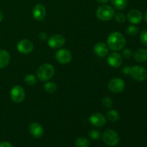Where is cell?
<instances>
[{"instance_id":"cell-9","label":"cell","mask_w":147,"mask_h":147,"mask_svg":"<svg viewBox=\"0 0 147 147\" xmlns=\"http://www.w3.org/2000/svg\"><path fill=\"white\" fill-rule=\"evenodd\" d=\"M17 50L22 54H28L31 53L34 48V45L30 40H22L17 43Z\"/></svg>"},{"instance_id":"cell-13","label":"cell","mask_w":147,"mask_h":147,"mask_svg":"<svg viewBox=\"0 0 147 147\" xmlns=\"http://www.w3.org/2000/svg\"><path fill=\"white\" fill-rule=\"evenodd\" d=\"M108 63L111 67H119L123 63V58L118 53H112L108 57Z\"/></svg>"},{"instance_id":"cell-34","label":"cell","mask_w":147,"mask_h":147,"mask_svg":"<svg viewBox=\"0 0 147 147\" xmlns=\"http://www.w3.org/2000/svg\"><path fill=\"white\" fill-rule=\"evenodd\" d=\"M2 19H3V13H2V11L0 10V22H1Z\"/></svg>"},{"instance_id":"cell-16","label":"cell","mask_w":147,"mask_h":147,"mask_svg":"<svg viewBox=\"0 0 147 147\" xmlns=\"http://www.w3.org/2000/svg\"><path fill=\"white\" fill-rule=\"evenodd\" d=\"M94 53L98 57H104L109 53L107 45L103 42H98L94 46Z\"/></svg>"},{"instance_id":"cell-11","label":"cell","mask_w":147,"mask_h":147,"mask_svg":"<svg viewBox=\"0 0 147 147\" xmlns=\"http://www.w3.org/2000/svg\"><path fill=\"white\" fill-rule=\"evenodd\" d=\"M90 122L96 127H103L106 125V119L102 113H94L90 116Z\"/></svg>"},{"instance_id":"cell-6","label":"cell","mask_w":147,"mask_h":147,"mask_svg":"<svg viewBox=\"0 0 147 147\" xmlns=\"http://www.w3.org/2000/svg\"><path fill=\"white\" fill-rule=\"evenodd\" d=\"M10 97L14 103H21L25 97V91L20 86H15L10 91Z\"/></svg>"},{"instance_id":"cell-8","label":"cell","mask_w":147,"mask_h":147,"mask_svg":"<svg viewBox=\"0 0 147 147\" xmlns=\"http://www.w3.org/2000/svg\"><path fill=\"white\" fill-rule=\"evenodd\" d=\"M55 58L61 64H67L72 60L71 53L66 49H60L56 53Z\"/></svg>"},{"instance_id":"cell-7","label":"cell","mask_w":147,"mask_h":147,"mask_svg":"<svg viewBox=\"0 0 147 147\" xmlns=\"http://www.w3.org/2000/svg\"><path fill=\"white\" fill-rule=\"evenodd\" d=\"M109 88L113 93H119L123 91L125 88V83L121 78H113L109 83Z\"/></svg>"},{"instance_id":"cell-17","label":"cell","mask_w":147,"mask_h":147,"mask_svg":"<svg viewBox=\"0 0 147 147\" xmlns=\"http://www.w3.org/2000/svg\"><path fill=\"white\" fill-rule=\"evenodd\" d=\"M10 61V55L7 50H0V69L5 67Z\"/></svg>"},{"instance_id":"cell-28","label":"cell","mask_w":147,"mask_h":147,"mask_svg":"<svg viewBox=\"0 0 147 147\" xmlns=\"http://www.w3.org/2000/svg\"><path fill=\"white\" fill-rule=\"evenodd\" d=\"M115 20L117 22L119 23H123L126 20V17H125V15L122 13H118V14H116L115 16Z\"/></svg>"},{"instance_id":"cell-22","label":"cell","mask_w":147,"mask_h":147,"mask_svg":"<svg viewBox=\"0 0 147 147\" xmlns=\"http://www.w3.org/2000/svg\"><path fill=\"white\" fill-rule=\"evenodd\" d=\"M44 88L47 93H53L55 92L56 90H57V85L54 82H47V83L45 84Z\"/></svg>"},{"instance_id":"cell-5","label":"cell","mask_w":147,"mask_h":147,"mask_svg":"<svg viewBox=\"0 0 147 147\" xmlns=\"http://www.w3.org/2000/svg\"><path fill=\"white\" fill-rule=\"evenodd\" d=\"M134 80L136 81H144L147 78V70L141 65H135L131 67L130 74Z\"/></svg>"},{"instance_id":"cell-19","label":"cell","mask_w":147,"mask_h":147,"mask_svg":"<svg viewBox=\"0 0 147 147\" xmlns=\"http://www.w3.org/2000/svg\"><path fill=\"white\" fill-rule=\"evenodd\" d=\"M129 0H111V2L113 7L119 10L123 9L126 7Z\"/></svg>"},{"instance_id":"cell-35","label":"cell","mask_w":147,"mask_h":147,"mask_svg":"<svg viewBox=\"0 0 147 147\" xmlns=\"http://www.w3.org/2000/svg\"><path fill=\"white\" fill-rule=\"evenodd\" d=\"M144 19L145 20H146V22H147V11H146V13H145V15H144Z\"/></svg>"},{"instance_id":"cell-10","label":"cell","mask_w":147,"mask_h":147,"mask_svg":"<svg viewBox=\"0 0 147 147\" xmlns=\"http://www.w3.org/2000/svg\"><path fill=\"white\" fill-rule=\"evenodd\" d=\"M65 43V39L61 34H55L48 39V45L52 48H60Z\"/></svg>"},{"instance_id":"cell-12","label":"cell","mask_w":147,"mask_h":147,"mask_svg":"<svg viewBox=\"0 0 147 147\" xmlns=\"http://www.w3.org/2000/svg\"><path fill=\"white\" fill-rule=\"evenodd\" d=\"M29 131L30 134L34 138H40L44 134V129L42 126L37 122H32L30 123L29 126Z\"/></svg>"},{"instance_id":"cell-29","label":"cell","mask_w":147,"mask_h":147,"mask_svg":"<svg viewBox=\"0 0 147 147\" xmlns=\"http://www.w3.org/2000/svg\"><path fill=\"white\" fill-rule=\"evenodd\" d=\"M122 54H123V57H125V58L126 59H129L131 57L132 52L131 51V50H129V49H125L123 51V53H122Z\"/></svg>"},{"instance_id":"cell-21","label":"cell","mask_w":147,"mask_h":147,"mask_svg":"<svg viewBox=\"0 0 147 147\" xmlns=\"http://www.w3.org/2000/svg\"><path fill=\"white\" fill-rule=\"evenodd\" d=\"M107 117L109 121L112 122H116L120 119L119 113L116 110H110L107 113Z\"/></svg>"},{"instance_id":"cell-30","label":"cell","mask_w":147,"mask_h":147,"mask_svg":"<svg viewBox=\"0 0 147 147\" xmlns=\"http://www.w3.org/2000/svg\"><path fill=\"white\" fill-rule=\"evenodd\" d=\"M122 71H123V74L129 75L130 74L131 71V67H129V66H125V67H123V69H122Z\"/></svg>"},{"instance_id":"cell-27","label":"cell","mask_w":147,"mask_h":147,"mask_svg":"<svg viewBox=\"0 0 147 147\" xmlns=\"http://www.w3.org/2000/svg\"><path fill=\"white\" fill-rule=\"evenodd\" d=\"M141 42L144 46L147 47V30H144L140 34Z\"/></svg>"},{"instance_id":"cell-31","label":"cell","mask_w":147,"mask_h":147,"mask_svg":"<svg viewBox=\"0 0 147 147\" xmlns=\"http://www.w3.org/2000/svg\"><path fill=\"white\" fill-rule=\"evenodd\" d=\"M39 37L41 40L44 41V40H46L47 39V35L45 32H40V34H39Z\"/></svg>"},{"instance_id":"cell-32","label":"cell","mask_w":147,"mask_h":147,"mask_svg":"<svg viewBox=\"0 0 147 147\" xmlns=\"http://www.w3.org/2000/svg\"><path fill=\"white\" fill-rule=\"evenodd\" d=\"M0 147H13L11 144L8 142H2L0 143Z\"/></svg>"},{"instance_id":"cell-4","label":"cell","mask_w":147,"mask_h":147,"mask_svg":"<svg viewBox=\"0 0 147 147\" xmlns=\"http://www.w3.org/2000/svg\"><path fill=\"white\" fill-rule=\"evenodd\" d=\"M96 16L100 20L108 21L113 17L114 11L111 6L102 5L96 10Z\"/></svg>"},{"instance_id":"cell-26","label":"cell","mask_w":147,"mask_h":147,"mask_svg":"<svg viewBox=\"0 0 147 147\" xmlns=\"http://www.w3.org/2000/svg\"><path fill=\"white\" fill-rule=\"evenodd\" d=\"M102 104H103L106 108L109 109V108L111 107L112 105H113V102H112V100L110 98L106 96V97L103 98V99H102Z\"/></svg>"},{"instance_id":"cell-33","label":"cell","mask_w":147,"mask_h":147,"mask_svg":"<svg viewBox=\"0 0 147 147\" xmlns=\"http://www.w3.org/2000/svg\"><path fill=\"white\" fill-rule=\"evenodd\" d=\"M99 4H106V3L109 1V0H96Z\"/></svg>"},{"instance_id":"cell-2","label":"cell","mask_w":147,"mask_h":147,"mask_svg":"<svg viewBox=\"0 0 147 147\" xmlns=\"http://www.w3.org/2000/svg\"><path fill=\"white\" fill-rule=\"evenodd\" d=\"M55 73V69L52 65L45 63L43 64L37 69V76L38 78L42 81H47L50 80L53 76Z\"/></svg>"},{"instance_id":"cell-14","label":"cell","mask_w":147,"mask_h":147,"mask_svg":"<svg viewBox=\"0 0 147 147\" xmlns=\"http://www.w3.org/2000/svg\"><path fill=\"white\" fill-rule=\"evenodd\" d=\"M33 17L37 21H42L45 19L46 15L45 7L41 4H38L34 6L32 11Z\"/></svg>"},{"instance_id":"cell-25","label":"cell","mask_w":147,"mask_h":147,"mask_svg":"<svg viewBox=\"0 0 147 147\" xmlns=\"http://www.w3.org/2000/svg\"><path fill=\"white\" fill-rule=\"evenodd\" d=\"M89 137L91 138L93 140H98L100 138V136H101V134L99 131L98 130H91L88 134Z\"/></svg>"},{"instance_id":"cell-24","label":"cell","mask_w":147,"mask_h":147,"mask_svg":"<svg viewBox=\"0 0 147 147\" xmlns=\"http://www.w3.org/2000/svg\"><path fill=\"white\" fill-rule=\"evenodd\" d=\"M139 28H138L137 27H135V26L133 25L129 26V27H127V29H126V33H127L129 35L131 36L136 35V34H138V32H139Z\"/></svg>"},{"instance_id":"cell-20","label":"cell","mask_w":147,"mask_h":147,"mask_svg":"<svg viewBox=\"0 0 147 147\" xmlns=\"http://www.w3.org/2000/svg\"><path fill=\"white\" fill-rule=\"evenodd\" d=\"M90 141L86 137L80 136L78 138L76 141V147H90Z\"/></svg>"},{"instance_id":"cell-23","label":"cell","mask_w":147,"mask_h":147,"mask_svg":"<svg viewBox=\"0 0 147 147\" xmlns=\"http://www.w3.org/2000/svg\"><path fill=\"white\" fill-rule=\"evenodd\" d=\"M24 82L26 84L29 85V86H34L37 83V79L34 75L29 74L24 78Z\"/></svg>"},{"instance_id":"cell-15","label":"cell","mask_w":147,"mask_h":147,"mask_svg":"<svg viewBox=\"0 0 147 147\" xmlns=\"http://www.w3.org/2000/svg\"><path fill=\"white\" fill-rule=\"evenodd\" d=\"M127 18L132 24H139L142 21V14L139 10L131 9L128 13Z\"/></svg>"},{"instance_id":"cell-1","label":"cell","mask_w":147,"mask_h":147,"mask_svg":"<svg viewBox=\"0 0 147 147\" xmlns=\"http://www.w3.org/2000/svg\"><path fill=\"white\" fill-rule=\"evenodd\" d=\"M108 46L113 51L122 50L126 45V39L120 32H114L109 36L107 40Z\"/></svg>"},{"instance_id":"cell-18","label":"cell","mask_w":147,"mask_h":147,"mask_svg":"<svg viewBox=\"0 0 147 147\" xmlns=\"http://www.w3.org/2000/svg\"><path fill=\"white\" fill-rule=\"evenodd\" d=\"M134 58L139 63H144L147 60V50L146 49L139 48L134 53Z\"/></svg>"},{"instance_id":"cell-3","label":"cell","mask_w":147,"mask_h":147,"mask_svg":"<svg viewBox=\"0 0 147 147\" xmlns=\"http://www.w3.org/2000/svg\"><path fill=\"white\" fill-rule=\"evenodd\" d=\"M102 139L106 144L110 146H116L120 142L119 135L113 129H107L102 134Z\"/></svg>"}]
</instances>
